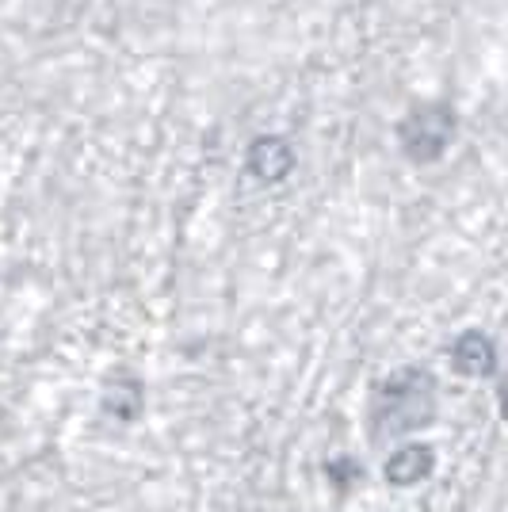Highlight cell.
I'll use <instances>...</instances> for the list:
<instances>
[{
    "label": "cell",
    "mask_w": 508,
    "mask_h": 512,
    "mask_svg": "<svg viewBox=\"0 0 508 512\" xmlns=\"http://www.w3.org/2000/svg\"><path fill=\"white\" fill-rule=\"evenodd\" d=\"M436 421V379L424 367H402L390 379H382L371 409H367V425L371 440H402L409 432H421Z\"/></svg>",
    "instance_id": "1"
},
{
    "label": "cell",
    "mask_w": 508,
    "mask_h": 512,
    "mask_svg": "<svg viewBox=\"0 0 508 512\" xmlns=\"http://www.w3.org/2000/svg\"><path fill=\"white\" fill-rule=\"evenodd\" d=\"M455 107L444 100H432V104H417L402 123H398V142L409 161H440L455 138Z\"/></svg>",
    "instance_id": "2"
},
{
    "label": "cell",
    "mask_w": 508,
    "mask_h": 512,
    "mask_svg": "<svg viewBox=\"0 0 508 512\" xmlns=\"http://www.w3.org/2000/svg\"><path fill=\"white\" fill-rule=\"evenodd\" d=\"M249 172H253L256 180H264V184H279L283 176H291L295 169V150H291V142L287 138H279V134H260L253 146H249Z\"/></svg>",
    "instance_id": "3"
},
{
    "label": "cell",
    "mask_w": 508,
    "mask_h": 512,
    "mask_svg": "<svg viewBox=\"0 0 508 512\" xmlns=\"http://www.w3.org/2000/svg\"><path fill=\"white\" fill-rule=\"evenodd\" d=\"M432 470H436V451L428 448V444H402V448L386 459L382 474H386L390 486L409 490V486H421Z\"/></svg>",
    "instance_id": "4"
},
{
    "label": "cell",
    "mask_w": 508,
    "mask_h": 512,
    "mask_svg": "<svg viewBox=\"0 0 508 512\" xmlns=\"http://www.w3.org/2000/svg\"><path fill=\"white\" fill-rule=\"evenodd\" d=\"M451 367L466 375V379H486L497 371V344L489 341L486 333L470 329L459 341L451 344Z\"/></svg>",
    "instance_id": "5"
},
{
    "label": "cell",
    "mask_w": 508,
    "mask_h": 512,
    "mask_svg": "<svg viewBox=\"0 0 508 512\" xmlns=\"http://www.w3.org/2000/svg\"><path fill=\"white\" fill-rule=\"evenodd\" d=\"M325 474H329V482H333V490L337 493H352L363 482V467L352 459V455H337V459L325 467Z\"/></svg>",
    "instance_id": "6"
},
{
    "label": "cell",
    "mask_w": 508,
    "mask_h": 512,
    "mask_svg": "<svg viewBox=\"0 0 508 512\" xmlns=\"http://www.w3.org/2000/svg\"><path fill=\"white\" fill-rule=\"evenodd\" d=\"M497 406H501V417L508 421V375L501 379V386H497Z\"/></svg>",
    "instance_id": "7"
}]
</instances>
